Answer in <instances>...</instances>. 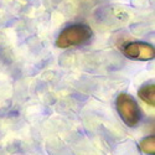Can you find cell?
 I'll list each match as a JSON object with an SVG mask.
<instances>
[{
    "instance_id": "obj_4",
    "label": "cell",
    "mask_w": 155,
    "mask_h": 155,
    "mask_svg": "<svg viewBox=\"0 0 155 155\" xmlns=\"http://www.w3.org/2000/svg\"><path fill=\"white\" fill-rule=\"evenodd\" d=\"M139 97L143 99L149 106L154 107L155 104V86L154 84H147L139 89Z\"/></svg>"
},
{
    "instance_id": "obj_3",
    "label": "cell",
    "mask_w": 155,
    "mask_h": 155,
    "mask_svg": "<svg viewBox=\"0 0 155 155\" xmlns=\"http://www.w3.org/2000/svg\"><path fill=\"white\" fill-rule=\"evenodd\" d=\"M123 52L127 57L132 60H139V61H148L154 58L155 51L154 47L144 44V42H130L124 46Z\"/></svg>"
},
{
    "instance_id": "obj_2",
    "label": "cell",
    "mask_w": 155,
    "mask_h": 155,
    "mask_svg": "<svg viewBox=\"0 0 155 155\" xmlns=\"http://www.w3.org/2000/svg\"><path fill=\"white\" fill-rule=\"evenodd\" d=\"M117 109L123 120L130 127H135L141 118V112L135 99L127 93H122L117 98Z\"/></svg>"
},
{
    "instance_id": "obj_5",
    "label": "cell",
    "mask_w": 155,
    "mask_h": 155,
    "mask_svg": "<svg viewBox=\"0 0 155 155\" xmlns=\"http://www.w3.org/2000/svg\"><path fill=\"white\" fill-rule=\"evenodd\" d=\"M139 148L143 150L144 153L153 155L155 153V138L154 137H147L140 141Z\"/></svg>"
},
{
    "instance_id": "obj_1",
    "label": "cell",
    "mask_w": 155,
    "mask_h": 155,
    "mask_svg": "<svg viewBox=\"0 0 155 155\" xmlns=\"http://www.w3.org/2000/svg\"><path fill=\"white\" fill-rule=\"evenodd\" d=\"M92 37V30L84 24H74L67 26L57 37L56 45L60 48L78 46L87 42Z\"/></svg>"
}]
</instances>
